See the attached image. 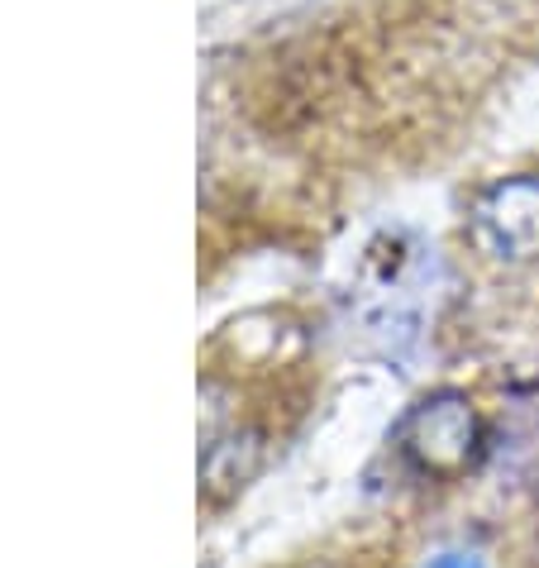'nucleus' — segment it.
Returning a JSON list of instances; mask_svg holds the SVG:
<instances>
[{"mask_svg": "<svg viewBox=\"0 0 539 568\" xmlns=\"http://www.w3.org/2000/svg\"><path fill=\"white\" fill-rule=\"evenodd\" d=\"M396 459H401L425 483H449L468 473L487 454V430L468 397L458 392H435V397L416 402L401 416L391 435Z\"/></svg>", "mask_w": 539, "mask_h": 568, "instance_id": "f257e3e1", "label": "nucleus"}, {"mask_svg": "<svg viewBox=\"0 0 539 568\" xmlns=\"http://www.w3.org/2000/svg\"><path fill=\"white\" fill-rule=\"evenodd\" d=\"M468 234L497 263H535L539 258V172L501 178L478 192L468 211Z\"/></svg>", "mask_w": 539, "mask_h": 568, "instance_id": "f03ea898", "label": "nucleus"}, {"mask_svg": "<svg viewBox=\"0 0 539 568\" xmlns=\"http://www.w3.org/2000/svg\"><path fill=\"white\" fill-rule=\"evenodd\" d=\"M430 568H482V559H478V555H464V549H458V555H439V559H430Z\"/></svg>", "mask_w": 539, "mask_h": 568, "instance_id": "7ed1b4c3", "label": "nucleus"}]
</instances>
